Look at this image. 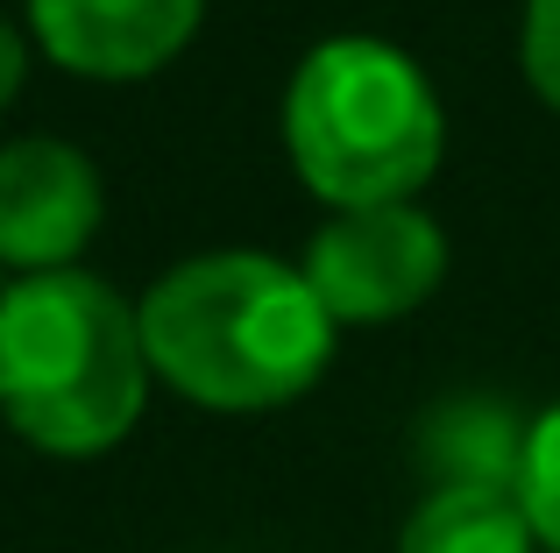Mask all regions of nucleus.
Wrapping results in <instances>:
<instances>
[{
  "mask_svg": "<svg viewBox=\"0 0 560 553\" xmlns=\"http://www.w3.org/2000/svg\"><path fill=\"white\" fill-rule=\"evenodd\" d=\"M397 553H539L518 490H425Z\"/></svg>",
  "mask_w": 560,
  "mask_h": 553,
  "instance_id": "8",
  "label": "nucleus"
},
{
  "mask_svg": "<svg viewBox=\"0 0 560 553\" xmlns=\"http://www.w3.org/2000/svg\"><path fill=\"white\" fill-rule=\"evenodd\" d=\"M142 313L93 270H43L0 291V419L43 455H107L150 404Z\"/></svg>",
  "mask_w": 560,
  "mask_h": 553,
  "instance_id": "2",
  "label": "nucleus"
},
{
  "mask_svg": "<svg viewBox=\"0 0 560 553\" xmlns=\"http://www.w3.org/2000/svg\"><path fill=\"white\" fill-rule=\"evenodd\" d=\"M284 150L334 213L405 207L447 156V114L419 57L397 43L327 36L284 85Z\"/></svg>",
  "mask_w": 560,
  "mask_h": 553,
  "instance_id": "3",
  "label": "nucleus"
},
{
  "mask_svg": "<svg viewBox=\"0 0 560 553\" xmlns=\"http://www.w3.org/2000/svg\"><path fill=\"white\" fill-rule=\"evenodd\" d=\"M305 284L334 313V327H383V319L419 313L447 276V235L440 221L405 199V207H348L305 249Z\"/></svg>",
  "mask_w": 560,
  "mask_h": 553,
  "instance_id": "4",
  "label": "nucleus"
},
{
  "mask_svg": "<svg viewBox=\"0 0 560 553\" xmlns=\"http://www.w3.org/2000/svg\"><path fill=\"white\" fill-rule=\"evenodd\" d=\"M206 0H28V36L79 79H150L191 43Z\"/></svg>",
  "mask_w": 560,
  "mask_h": 553,
  "instance_id": "6",
  "label": "nucleus"
},
{
  "mask_svg": "<svg viewBox=\"0 0 560 553\" xmlns=\"http://www.w3.org/2000/svg\"><path fill=\"white\" fill-rule=\"evenodd\" d=\"M0 291H8V284H0Z\"/></svg>",
  "mask_w": 560,
  "mask_h": 553,
  "instance_id": "12",
  "label": "nucleus"
},
{
  "mask_svg": "<svg viewBox=\"0 0 560 553\" xmlns=\"http://www.w3.org/2000/svg\"><path fill=\"white\" fill-rule=\"evenodd\" d=\"M22 79H28V36L0 14V107L22 93Z\"/></svg>",
  "mask_w": 560,
  "mask_h": 553,
  "instance_id": "11",
  "label": "nucleus"
},
{
  "mask_svg": "<svg viewBox=\"0 0 560 553\" xmlns=\"http://www.w3.org/2000/svg\"><path fill=\"white\" fill-rule=\"evenodd\" d=\"M518 64L533 79V93L560 107V0H525L518 22Z\"/></svg>",
  "mask_w": 560,
  "mask_h": 553,
  "instance_id": "10",
  "label": "nucleus"
},
{
  "mask_svg": "<svg viewBox=\"0 0 560 553\" xmlns=\"http://www.w3.org/2000/svg\"><path fill=\"white\" fill-rule=\"evenodd\" d=\"M525 518H533L539 546L560 553V404L533 419V440H525V475H518Z\"/></svg>",
  "mask_w": 560,
  "mask_h": 553,
  "instance_id": "9",
  "label": "nucleus"
},
{
  "mask_svg": "<svg viewBox=\"0 0 560 553\" xmlns=\"http://www.w3.org/2000/svg\"><path fill=\"white\" fill-rule=\"evenodd\" d=\"M533 419L490 390H454L419 419V469L433 490H518Z\"/></svg>",
  "mask_w": 560,
  "mask_h": 553,
  "instance_id": "7",
  "label": "nucleus"
},
{
  "mask_svg": "<svg viewBox=\"0 0 560 553\" xmlns=\"http://www.w3.org/2000/svg\"><path fill=\"white\" fill-rule=\"evenodd\" d=\"M156 384L206 412H277L334 355V313L299 263L262 249L185 256L136 298Z\"/></svg>",
  "mask_w": 560,
  "mask_h": 553,
  "instance_id": "1",
  "label": "nucleus"
},
{
  "mask_svg": "<svg viewBox=\"0 0 560 553\" xmlns=\"http://www.w3.org/2000/svg\"><path fill=\"white\" fill-rule=\"evenodd\" d=\"M107 221V185L79 142L14 136L0 142V263L43 276L79 270L85 242Z\"/></svg>",
  "mask_w": 560,
  "mask_h": 553,
  "instance_id": "5",
  "label": "nucleus"
}]
</instances>
